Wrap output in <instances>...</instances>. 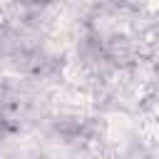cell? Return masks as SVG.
<instances>
[{"label": "cell", "instance_id": "6da1fadb", "mask_svg": "<svg viewBox=\"0 0 159 159\" xmlns=\"http://www.w3.org/2000/svg\"><path fill=\"white\" fill-rule=\"evenodd\" d=\"M25 2H30V5H47L50 0H25Z\"/></svg>", "mask_w": 159, "mask_h": 159}]
</instances>
